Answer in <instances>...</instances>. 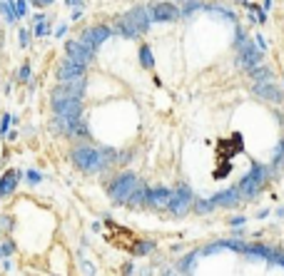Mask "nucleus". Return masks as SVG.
Listing matches in <instances>:
<instances>
[{"label":"nucleus","mask_w":284,"mask_h":276,"mask_svg":"<svg viewBox=\"0 0 284 276\" xmlns=\"http://www.w3.org/2000/svg\"><path fill=\"white\" fill-rule=\"evenodd\" d=\"M70 159L80 172L100 174V172H105L107 167L120 159V152L113 147H102V145H80V147L73 149Z\"/></svg>","instance_id":"nucleus-1"},{"label":"nucleus","mask_w":284,"mask_h":276,"mask_svg":"<svg viewBox=\"0 0 284 276\" xmlns=\"http://www.w3.org/2000/svg\"><path fill=\"white\" fill-rule=\"evenodd\" d=\"M150 10L145 8V5H135L130 8L125 15H120V18H115V35L120 37H127V40H135V37L145 35L147 30H150Z\"/></svg>","instance_id":"nucleus-2"},{"label":"nucleus","mask_w":284,"mask_h":276,"mask_svg":"<svg viewBox=\"0 0 284 276\" xmlns=\"http://www.w3.org/2000/svg\"><path fill=\"white\" fill-rule=\"evenodd\" d=\"M234 48H237V62H239V67H245L247 73L262 65V50H259V45H254V40H249L242 33V28H237Z\"/></svg>","instance_id":"nucleus-3"},{"label":"nucleus","mask_w":284,"mask_h":276,"mask_svg":"<svg viewBox=\"0 0 284 276\" xmlns=\"http://www.w3.org/2000/svg\"><path fill=\"white\" fill-rule=\"evenodd\" d=\"M137 184H140V177L133 174V172H125V174L115 177L113 182L107 184V197H110V202H113L115 206L127 204V199H130V194H133V189Z\"/></svg>","instance_id":"nucleus-4"},{"label":"nucleus","mask_w":284,"mask_h":276,"mask_svg":"<svg viewBox=\"0 0 284 276\" xmlns=\"http://www.w3.org/2000/svg\"><path fill=\"white\" fill-rule=\"evenodd\" d=\"M267 179H269V167H265V165H254V167H252V169H249V174L237 184V187H239V192H242V199H254V197L265 189Z\"/></svg>","instance_id":"nucleus-5"},{"label":"nucleus","mask_w":284,"mask_h":276,"mask_svg":"<svg viewBox=\"0 0 284 276\" xmlns=\"http://www.w3.org/2000/svg\"><path fill=\"white\" fill-rule=\"evenodd\" d=\"M53 112L60 114L65 122L82 117V97H53Z\"/></svg>","instance_id":"nucleus-6"},{"label":"nucleus","mask_w":284,"mask_h":276,"mask_svg":"<svg viewBox=\"0 0 284 276\" xmlns=\"http://www.w3.org/2000/svg\"><path fill=\"white\" fill-rule=\"evenodd\" d=\"M192 204H194V194H192V189H189L185 182H180L174 187V194H172V202H170V209L174 217H185L189 209H192Z\"/></svg>","instance_id":"nucleus-7"},{"label":"nucleus","mask_w":284,"mask_h":276,"mask_svg":"<svg viewBox=\"0 0 284 276\" xmlns=\"http://www.w3.org/2000/svg\"><path fill=\"white\" fill-rule=\"evenodd\" d=\"M150 18L155 22H174V20L182 18V10L174 3L162 0V3H152L150 5Z\"/></svg>","instance_id":"nucleus-8"},{"label":"nucleus","mask_w":284,"mask_h":276,"mask_svg":"<svg viewBox=\"0 0 284 276\" xmlns=\"http://www.w3.org/2000/svg\"><path fill=\"white\" fill-rule=\"evenodd\" d=\"M110 35H113V30L107 28V25H93V28H88V30H82V35H80V40L90 48V50H100V45L105 42V40H110Z\"/></svg>","instance_id":"nucleus-9"},{"label":"nucleus","mask_w":284,"mask_h":276,"mask_svg":"<svg viewBox=\"0 0 284 276\" xmlns=\"http://www.w3.org/2000/svg\"><path fill=\"white\" fill-rule=\"evenodd\" d=\"M65 55L70 57V60H75L77 65H85V67H88V62L95 57V50H90L82 40H68V42H65Z\"/></svg>","instance_id":"nucleus-10"},{"label":"nucleus","mask_w":284,"mask_h":276,"mask_svg":"<svg viewBox=\"0 0 284 276\" xmlns=\"http://www.w3.org/2000/svg\"><path fill=\"white\" fill-rule=\"evenodd\" d=\"M77 77H85V65H77L75 60L65 57L57 67V82H73Z\"/></svg>","instance_id":"nucleus-11"},{"label":"nucleus","mask_w":284,"mask_h":276,"mask_svg":"<svg viewBox=\"0 0 284 276\" xmlns=\"http://www.w3.org/2000/svg\"><path fill=\"white\" fill-rule=\"evenodd\" d=\"M254 95L265 102H272V105H282L284 102V92L274 82H254Z\"/></svg>","instance_id":"nucleus-12"},{"label":"nucleus","mask_w":284,"mask_h":276,"mask_svg":"<svg viewBox=\"0 0 284 276\" xmlns=\"http://www.w3.org/2000/svg\"><path fill=\"white\" fill-rule=\"evenodd\" d=\"M172 189H165V187H155L150 189V197H147V206L155 209V212H165L170 209V202H172Z\"/></svg>","instance_id":"nucleus-13"},{"label":"nucleus","mask_w":284,"mask_h":276,"mask_svg":"<svg viewBox=\"0 0 284 276\" xmlns=\"http://www.w3.org/2000/svg\"><path fill=\"white\" fill-rule=\"evenodd\" d=\"M212 202L217 204V206H222V209H229V206H234V204L242 202V192H239V187H229V189H225V192L214 194Z\"/></svg>","instance_id":"nucleus-14"},{"label":"nucleus","mask_w":284,"mask_h":276,"mask_svg":"<svg viewBox=\"0 0 284 276\" xmlns=\"http://www.w3.org/2000/svg\"><path fill=\"white\" fill-rule=\"evenodd\" d=\"M20 177H23V172H18V169H8V172L0 177V197H3V199L15 192V187L20 184Z\"/></svg>","instance_id":"nucleus-15"},{"label":"nucleus","mask_w":284,"mask_h":276,"mask_svg":"<svg viewBox=\"0 0 284 276\" xmlns=\"http://www.w3.org/2000/svg\"><path fill=\"white\" fill-rule=\"evenodd\" d=\"M147 197H150V187L140 179V184L133 189L130 199H127V206L130 209H140V206H147Z\"/></svg>","instance_id":"nucleus-16"},{"label":"nucleus","mask_w":284,"mask_h":276,"mask_svg":"<svg viewBox=\"0 0 284 276\" xmlns=\"http://www.w3.org/2000/svg\"><path fill=\"white\" fill-rule=\"evenodd\" d=\"M197 257H200V254L192 251V254H187L185 259H180V261H177V269H180L182 274H192V271H194V264H197Z\"/></svg>","instance_id":"nucleus-17"},{"label":"nucleus","mask_w":284,"mask_h":276,"mask_svg":"<svg viewBox=\"0 0 284 276\" xmlns=\"http://www.w3.org/2000/svg\"><path fill=\"white\" fill-rule=\"evenodd\" d=\"M249 77H252L254 82H272V70L265 67V65H259V67L249 70Z\"/></svg>","instance_id":"nucleus-18"},{"label":"nucleus","mask_w":284,"mask_h":276,"mask_svg":"<svg viewBox=\"0 0 284 276\" xmlns=\"http://www.w3.org/2000/svg\"><path fill=\"white\" fill-rule=\"evenodd\" d=\"M0 13H3L5 22H15V20H18V15H15V5H13V0H0Z\"/></svg>","instance_id":"nucleus-19"},{"label":"nucleus","mask_w":284,"mask_h":276,"mask_svg":"<svg viewBox=\"0 0 284 276\" xmlns=\"http://www.w3.org/2000/svg\"><path fill=\"white\" fill-rule=\"evenodd\" d=\"M205 10L214 13V15H220V18H222V20H227V22H237L234 13H232V10H227V8H222V5H205Z\"/></svg>","instance_id":"nucleus-20"},{"label":"nucleus","mask_w":284,"mask_h":276,"mask_svg":"<svg viewBox=\"0 0 284 276\" xmlns=\"http://www.w3.org/2000/svg\"><path fill=\"white\" fill-rule=\"evenodd\" d=\"M140 65H142L145 70H152V67H155V57H152L150 45H140Z\"/></svg>","instance_id":"nucleus-21"},{"label":"nucleus","mask_w":284,"mask_h":276,"mask_svg":"<svg viewBox=\"0 0 284 276\" xmlns=\"http://www.w3.org/2000/svg\"><path fill=\"white\" fill-rule=\"evenodd\" d=\"M192 206H194L197 214H207L212 209H217V204L212 202V199H197V197H194V204H192Z\"/></svg>","instance_id":"nucleus-22"},{"label":"nucleus","mask_w":284,"mask_h":276,"mask_svg":"<svg viewBox=\"0 0 284 276\" xmlns=\"http://www.w3.org/2000/svg\"><path fill=\"white\" fill-rule=\"evenodd\" d=\"M284 167V140L277 145V149H274V159H272V169L274 172H282Z\"/></svg>","instance_id":"nucleus-23"},{"label":"nucleus","mask_w":284,"mask_h":276,"mask_svg":"<svg viewBox=\"0 0 284 276\" xmlns=\"http://www.w3.org/2000/svg\"><path fill=\"white\" fill-rule=\"evenodd\" d=\"M152 249H155V241H140V244H137V246H133L130 251H133L135 257H145V254H147V251H152Z\"/></svg>","instance_id":"nucleus-24"},{"label":"nucleus","mask_w":284,"mask_h":276,"mask_svg":"<svg viewBox=\"0 0 284 276\" xmlns=\"http://www.w3.org/2000/svg\"><path fill=\"white\" fill-rule=\"evenodd\" d=\"M200 8H205V3H200V0H187L185 8H182V18H187L189 13H194V10H200Z\"/></svg>","instance_id":"nucleus-25"},{"label":"nucleus","mask_w":284,"mask_h":276,"mask_svg":"<svg viewBox=\"0 0 284 276\" xmlns=\"http://www.w3.org/2000/svg\"><path fill=\"white\" fill-rule=\"evenodd\" d=\"M28 3H30V0H13V5H15V15H18V20L28 15Z\"/></svg>","instance_id":"nucleus-26"},{"label":"nucleus","mask_w":284,"mask_h":276,"mask_svg":"<svg viewBox=\"0 0 284 276\" xmlns=\"http://www.w3.org/2000/svg\"><path fill=\"white\" fill-rule=\"evenodd\" d=\"M15 251V244L13 241H5V244H0V259H8L10 254Z\"/></svg>","instance_id":"nucleus-27"},{"label":"nucleus","mask_w":284,"mask_h":276,"mask_svg":"<svg viewBox=\"0 0 284 276\" xmlns=\"http://www.w3.org/2000/svg\"><path fill=\"white\" fill-rule=\"evenodd\" d=\"M10 122H15V120H13V114H3V117H0V134H8Z\"/></svg>","instance_id":"nucleus-28"},{"label":"nucleus","mask_w":284,"mask_h":276,"mask_svg":"<svg viewBox=\"0 0 284 276\" xmlns=\"http://www.w3.org/2000/svg\"><path fill=\"white\" fill-rule=\"evenodd\" d=\"M33 35H35V37L48 35V20H42V22H35V28H33Z\"/></svg>","instance_id":"nucleus-29"},{"label":"nucleus","mask_w":284,"mask_h":276,"mask_svg":"<svg viewBox=\"0 0 284 276\" xmlns=\"http://www.w3.org/2000/svg\"><path fill=\"white\" fill-rule=\"evenodd\" d=\"M30 80V65L25 62V65H20V70H18V82H28Z\"/></svg>","instance_id":"nucleus-30"},{"label":"nucleus","mask_w":284,"mask_h":276,"mask_svg":"<svg viewBox=\"0 0 284 276\" xmlns=\"http://www.w3.org/2000/svg\"><path fill=\"white\" fill-rule=\"evenodd\" d=\"M25 177H28V184H33V187L42 182V174H40V172H35V169H30V172H28Z\"/></svg>","instance_id":"nucleus-31"},{"label":"nucleus","mask_w":284,"mask_h":276,"mask_svg":"<svg viewBox=\"0 0 284 276\" xmlns=\"http://www.w3.org/2000/svg\"><path fill=\"white\" fill-rule=\"evenodd\" d=\"M20 45H23V48H28V45H30V30H28V28H23V30H20Z\"/></svg>","instance_id":"nucleus-32"},{"label":"nucleus","mask_w":284,"mask_h":276,"mask_svg":"<svg viewBox=\"0 0 284 276\" xmlns=\"http://www.w3.org/2000/svg\"><path fill=\"white\" fill-rule=\"evenodd\" d=\"M130 157H133V152H120V159H117V162H120V165H127Z\"/></svg>","instance_id":"nucleus-33"},{"label":"nucleus","mask_w":284,"mask_h":276,"mask_svg":"<svg viewBox=\"0 0 284 276\" xmlns=\"http://www.w3.org/2000/svg\"><path fill=\"white\" fill-rule=\"evenodd\" d=\"M65 30H68V25H65V22H62V25H57V28H55V37H62V35H65Z\"/></svg>","instance_id":"nucleus-34"},{"label":"nucleus","mask_w":284,"mask_h":276,"mask_svg":"<svg viewBox=\"0 0 284 276\" xmlns=\"http://www.w3.org/2000/svg\"><path fill=\"white\" fill-rule=\"evenodd\" d=\"M65 3H68L70 8H82V5H85V0H65Z\"/></svg>","instance_id":"nucleus-35"},{"label":"nucleus","mask_w":284,"mask_h":276,"mask_svg":"<svg viewBox=\"0 0 284 276\" xmlns=\"http://www.w3.org/2000/svg\"><path fill=\"white\" fill-rule=\"evenodd\" d=\"M254 40H257V45H259V50H265V48H267V40H265V35H257V37H254Z\"/></svg>","instance_id":"nucleus-36"},{"label":"nucleus","mask_w":284,"mask_h":276,"mask_svg":"<svg viewBox=\"0 0 284 276\" xmlns=\"http://www.w3.org/2000/svg\"><path fill=\"white\" fill-rule=\"evenodd\" d=\"M229 224H232V226H242V224H245V217H234V219H229Z\"/></svg>","instance_id":"nucleus-37"},{"label":"nucleus","mask_w":284,"mask_h":276,"mask_svg":"<svg viewBox=\"0 0 284 276\" xmlns=\"http://www.w3.org/2000/svg\"><path fill=\"white\" fill-rule=\"evenodd\" d=\"M122 274H125V276H130V274H133V264H125V269H122Z\"/></svg>","instance_id":"nucleus-38"},{"label":"nucleus","mask_w":284,"mask_h":276,"mask_svg":"<svg viewBox=\"0 0 284 276\" xmlns=\"http://www.w3.org/2000/svg\"><path fill=\"white\" fill-rule=\"evenodd\" d=\"M30 3H33L35 8H42V5H45V0H30Z\"/></svg>","instance_id":"nucleus-39"},{"label":"nucleus","mask_w":284,"mask_h":276,"mask_svg":"<svg viewBox=\"0 0 284 276\" xmlns=\"http://www.w3.org/2000/svg\"><path fill=\"white\" fill-rule=\"evenodd\" d=\"M269 5H272V0H265V10L269 8Z\"/></svg>","instance_id":"nucleus-40"},{"label":"nucleus","mask_w":284,"mask_h":276,"mask_svg":"<svg viewBox=\"0 0 284 276\" xmlns=\"http://www.w3.org/2000/svg\"><path fill=\"white\" fill-rule=\"evenodd\" d=\"M50 3H53V0H45V5H50Z\"/></svg>","instance_id":"nucleus-41"},{"label":"nucleus","mask_w":284,"mask_h":276,"mask_svg":"<svg viewBox=\"0 0 284 276\" xmlns=\"http://www.w3.org/2000/svg\"><path fill=\"white\" fill-rule=\"evenodd\" d=\"M165 276H174V274H172V271H167V274H165Z\"/></svg>","instance_id":"nucleus-42"},{"label":"nucleus","mask_w":284,"mask_h":276,"mask_svg":"<svg viewBox=\"0 0 284 276\" xmlns=\"http://www.w3.org/2000/svg\"><path fill=\"white\" fill-rule=\"evenodd\" d=\"M234 3H245V0H234Z\"/></svg>","instance_id":"nucleus-43"},{"label":"nucleus","mask_w":284,"mask_h":276,"mask_svg":"<svg viewBox=\"0 0 284 276\" xmlns=\"http://www.w3.org/2000/svg\"><path fill=\"white\" fill-rule=\"evenodd\" d=\"M174 3H182V0H174Z\"/></svg>","instance_id":"nucleus-44"}]
</instances>
